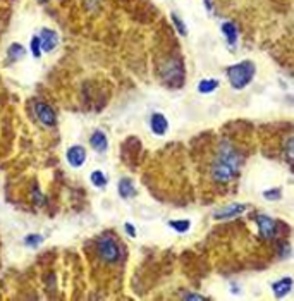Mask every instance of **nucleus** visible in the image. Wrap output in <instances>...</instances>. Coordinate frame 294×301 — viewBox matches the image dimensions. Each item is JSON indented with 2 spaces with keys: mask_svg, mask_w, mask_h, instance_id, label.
I'll use <instances>...</instances> for the list:
<instances>
[{
  "mask_svg": "<svg viewBox=\"0 0 294 301\" xmlns=\"http://www.w3.org/2000/svg\"><path fill=\"white\" fill-rule=\"evenodd\" d=\"M239 169H241L239 152L231 143H222L217 152V157L212 162V179L220 184L231 183L238 176Z\"/></svg>",
  "mask_w": 294,
  "mask_h": 301,
  "instance_id": "nucleus-1",
  "label": "nucleus"
},
{
  "mask_svg": "<svg viewBox=\"0 0 294 301\" xmlns=\"http://www.w3.org/2000/svg\"><path fill=\"white\" fill-rule=\"evenodd\" d=\"M255 72H257V65H255V62H251V60H243V62H238L227 69V79H229L232 88L243 90V88H246L248 84L253 81Z\"/></svg>",
  "mask_w": 294,
  "mask_h": 301,
  "instance_id": "nucleus-2",
  "label": "nucleus"
},
{
  "mask_svg": "<svg viewBox=\"0 0 294 301\" xmlns=\"http://www.w3.org/2000/svg\"><path fill=\"white\" fill-rule=\"evenodd\" d=\"M96 250H98V257L102 258L105 264H117L121 260V246L112 236H100L96 241Z\"/></svg>",
  "mask_w": 294,
  "mask_h": 301,
  "instance_id": "nucleus-3",
  "label": "nucleus"
},
{
  "mask_svg": "<svg viewBox=\"0 0 294 301\" xmlns=\"http://www.w3.org/2000/svg\"><path fill=\"white\" fill-rule=\"evenodd\" d=\"M34 114H36L38 121L45 127H55L57 124V115L55 110L45 102H34Z\"/></svg>",
  "mask_w": 294,
  "mask_h": 301,
  "instance_id": "nucleus-4",
  "label": "nucleus"
},
{
  "mask_svg": "<svg viewBox=\"0 0 294 301\" xmlns=\"http://www.w3.org/2000/svg\"><path fill=\"white\" fill-rule=\"evenodd\" d=\"M183 79H184V72L177 60H170L169 64H165L164 81H167V83L172 84V86H181V84H183Z\"/></svg>",
  "mask_w": 294,
  "mask_h": 301,
  "instance_id": "nucleus-5",
  "label": "nucleus"
},
{
  "mask_svg": "<svg viewBox=\"0 0 294 301\" xmlns=\"http://www.w3.org/2000/svg\"><path fill=\"white\" fill-rule=\"evenodd\" d=\"M88 159V152L84 146L81 145H72L67 148V152H65V160H67V164L71 165L72 169H79L81 165L86 162Z\"/></svg>",
  "mask_w": 294,
  "mask_h": 301,
  "instance_id": "nucleus-6",
  "label": "nucleus"
},
{
  "mask_svg": "<svg viewBox=\"0 0 294 301\" xmlns=\"http://www.w3.org/2000/svg\"><path fill=\"white\" fill-rule=\"evenodd\" d=\"M246 210H248L246 203H232V205H227V207H222V208H219V210H215L214 219L215 221H227V219L239 217V215L245 214Z\"/></svg>",
  "mask_w": 294,
  "mask_h": 301,
  "instance_id": "nucleus-7",
  "label": "nucleus"
},
{
  "mask_svg": "<svg viewBox=\"0 0 294 301\" xmlns=\"http://www.w3.org/2000/svg\"><path fill=\"white\" fill-rule=\"evenodd\" d=\"M258 233L263 239H274L277 236V221L269 215H257Z\"/></svg>",
  "mask_w": 294,
  "mask_h": 301,
  "instance_id": "nucleus-8",
  "label": "nucleus"
},
{
  "mask_svg": "<svg viewBox=\"0 0 294 301\" xmlns=\"http://www.w3.org/2000/svg\"><path fill=\"white\" fill-rule=\"evenodd\" d=\"M38 38H40V45H41V50H43V52H52V50L59 45V34L50 28L41 29L40 34H38Z\"/></svg>",
  "mask_w": 294,
  "mask_h": 301,
  "instance_id": "nucleus-9",
  "label": "nucleus"
},
{
  "mask_svg": "<svg viewBox=\"0 0 294 301\" xmlns=\"http://www.w3.org/2000/svg\"><path fill=\"white\" fill-rule=\"evenodd\" d=\"M150 127H152L153 134H157V136H165L169 131L167 117H165L164 114H160V112H155V114H152V117H150Z\"/></svg>",
  "mask_w": 294,
  "mask_h": 301,
  "instance_id": "nucleus-10",
  "label": "nucleus"
},
{
  "mask_svg": "<svg viewBox=\"0 0 294 301\" xmlns=\"http://www.w3.org/2000/svg\"><path fill=\"white\" fill-rule=\"evenodd\" d=\"M90 145L93 150H96L98 153H105L108 148V140H107V134L103 133L102 129H96L91 133L90 138Z\"/></svg>",
  "mask_w": 294,
  "mask_h": 301,
  "instance_id": "nucleus-11",
  "label": "nucleus"
},
{
  "mask_svg": "<svg viewBox=\"0 0 294 301\" xmlns=\"http://www.w3.org/2000/svg\"><path fill=\"white\" fill-rule=\"evenodd\" d=\"M117 191H119V195H121L124 200L134 198V196H136V193H138L136 186H134V183H133V179H129V177H122V179L119 181Z\"/></svg>",
  "mask_w": 294,
  "mask_h": 301,
  "instance_id": "nucleus-12",
  "label": "nucleus"
},
{
  "mask_svg": "<svg viewBox=\"0 0 294 301\" xmlns=\"http://www.w3.org/2000/svg\"><path fill=\"white\" fill-rule=\"evenodd\" d=\"M272 289H274V295H276L277 298H284V296L289 295L293 289V277H282L281 281L274 283Z\"/></svg>",
  "mask_w": 294,
  "mask_h": 301,
  "instance_id": "nucleus-13",
  "label": "nucleus"
},
{
  "mask_svg": "<svg viewBox=\"0 0 294 301\" xmlns=\"http://www.w3.org/2000/svg\"><path fill=\"white\" fill-rule=\"evenodd\" d=\"M220 29H222V33L226 34L227 43H229L231 47H234V45L238 43V28H236L234 22H232V21H226V22H222V26H220Z\"/></svg>",
  "mask_w": 294,
  "mask_h": 301,
  "instance_id": "nucleus-14",
  "label": "nucleus"
},
{
  "mask_svg": "<svg viewBox=\"0 0 294 301\" xmlns=\"http://www.w3.org/2000/svg\"><path fill=\"white\" fill-rule=\"evenodd\" d=\"M219 88V81L215 78H210V79H201L198 83V91L200 93H212Z\"/></svg>",
  "mask_w": 294,
  "mask_h": 301,
  "instance_id": "nucleus-15",
  "label": "nucleus"
},
{
  "mask_svg": "<svg viewBox=\"0 0 294 301\" xmlns=\"http://www.w3.org/2000/svg\"><path fill=\"white\" fill-rule=\"evenodd\" d=\"M7 55H9V60H14L15 62V60L22 59V57L26 55V48L19 43H12L9 47V50H7Z\"/></svg>",
  "mask_w": 294,
  "mask_h": 301,
  "instance_id": "nucleus-16",
  "label": "nucleus"
},
{
  "mask_svg": "<svg viewBox=\"0 0 294 301\" xmlns=\"http://www.w3.org/2000/svg\"><path fill=\"white\" fill-rule=\"evenodd\" d=\"M169 226H170V229H174L179 234H184L191 229V222H189L188 219H183V221H170Z\"/></svg>",
  "mask_w": 294,
  "mask_h": 301,
  "instance_id": "nucleus-17",
  "label": "nucleus"
},
{
  "mask_svg": "<svg viewBox=\"0 0 294 301\" xmlns=\"http://www.w3.org/2000/svg\"><path fill=\"white\" fill-rule=\"evenodd\" d=\"M90 181L95 188H105L107 186V176L102 171H93L90 174Z\"/></svg>",
  "mask_w": 294,
  "mask_h": 301,
  "instance_id": "nucleus-18",
  "label": "nucleus"
},
{
  "mask_svg": "<svg viewBox=\"0 0 294 301\" xmlns=\"http://www.w3.org/2000/svg\"><path fill=\"white\" fill-rule=\"evenodd\" d=\"M41 243H43V236H41V234H28V236L24 238V245L28 246V248H38Z\"/></svg>",
  "mask_w": 294,
  "mask_h": 301,
  "instance_id": "nucleus-19",
  "label": "nucleus"
},
{
  "mask_svg": "<svg viewBox=\"0 0 294 301\" xmlns=\"http://www.w3.org/2000/svg\"><path fill=\"white\" fill-rule=\"evenodd\" d=\"M172 22H174V26H176V29L177 31H179V34L181 36H186V34H188V29H186V24H184V21L183 19H181L179 16H177L176 12H172Z\"/></svg>",
  "mask_w": 294,
  "mask_h": 301,
  "instance_id": "nucleus-20",
  "label": "nucleus"
},
{
  "mask_svg": "<svg viewBox=\"0 0 294 301\" xmlns=\"http://www.w3.org/2000/svg\"><path fill=\"white\" fill-rule=\"evenodd\" d=\"M263 196H265V200H269V202H276V200H281L282 190H281V188H272V190H265V191H263Z\"/></svg>",
  "mask_w": 294,
  "mask_h": 301,
  "instance_id": "nucleus-21",
  "label": "nucleus"
},
{
  "mask_svg": "<svg viewBox=\"0 0 294 301\" xmlns=\"http://www.w3.org/2000/svg\"><path fill=\"white\" fill-rule=\"evenodd\" d=\"M31 53H33V57H36V59L41 55V45H40V38L38 36L31 38Z\"/></svg>",
  "mask_w": 294,
  "mask_h": 301,
  "instance_id": "nucleus-22",
  "label": "nucleus"
},
{
  "mask_svg": "<svg viewBox=\"0 0 294 301\" xmlns=\"http://www.w3.org/2000/svg\"><path fill=\"white\" fill-rule=\"evenodd\" d=\"M284 153H286V160H288L289 164H293V136H289V140L286 141Z\"/></svg>",
  "mask_w": 294,
  "mask_h": 301,
  "instance_id": "nucleus-23",
  "label": "nucleus"
},
{
  "mask_svg": "<svg viewBox=\"0 0 294 301\" xmlns=\"http://www.w3.org/2000/svg\"><path fill=\"white\" fill-rule=\"evenodd\" d=\"M33 200H34V203H36L38 207H41L45 203V198H43V195H41V191H40V188H38V186H33Z\"/></svg>",
  "mask_w": 294,
  "mask_h": 301,
  "instance_id": "nucleus-24",
  "label": "nucleus"
},
{
  "mask_svg": "<svg viewBox=\"0 0 294 301\" xmlns=\"http://www.w3.org/2000/svg\"><path fill=\"white\" fill-rule=\"evenodd\" d=\"M124 229H126V233L129 234V238H136V227H134L131 222L124 224Z\"/></svg>",
  "mask_w": 294,
  "mask_h": 301,
  "instance_id": "nucleus-25",
  "label": "nucleus"
},
{
  "mask_svg": "<svg viewBox=\"0 0 294 301\" xmlns=\"http://www.w3.org/2000/svg\"><path fill=\"white\" fill-rule=\"evenodd\" d=\"M183 298H184V300H196V301H203V300H207V296L196 295V293H188V295H184Z\"/></svg>",
  "mask_w": 294,
  "mask_h": 301,
  "instance_id": "nucleus-26",
  "label": "nucleus"
},
{
  "mask_svg": "<svg viewBox=\"0 0 294 301\" xmlns=\"http://www.w3.org/2000/svg\"><path fill=\"white\" fill-rule=\"evenodd\" d=\"M40 2H48V0H40Z\"/></svg>",
  "mask_w": 294,
  "mask_h": 301,
  "instance_id": "nucleus-27",
  "label": "nucleus"
}]
</instances>
